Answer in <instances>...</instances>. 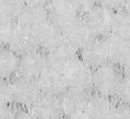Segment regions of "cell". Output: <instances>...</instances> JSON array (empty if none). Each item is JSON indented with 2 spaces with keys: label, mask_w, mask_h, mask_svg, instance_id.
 I'll list each match as a JSON object with an SVG mask.
<instances>
[{
  "label": "cell",
  "mask_w": 130,
  "mask_h": 119,
  "mask_svg": "<svg viewBox=\"0 0 130 119\" xmlns=\"http://www.w3.org/2000/svg\"><path fill=\"white\" fill-rule=\"evenodd\" d=\"M0 40L3 47L10 49L20 56L38 49L32 33L18 22L1 23Z\"/></svg>",
  "instance_id": "obj_1"
},
{
  "label": "cell",
  "mask_w": 130,
  "mask_h": 119,
  "mask_svg": "<svg viewBox=\"0 0 130 119\" xmlns=\"http://www.w3.org/2000/svg\"><path fill=\"white\" fill-rule=\"evenodd\" d=\"M124 79L125 74L121 68L109 62L94 70L93 90L97 94L114 99L118 97Z\"/></svg>",
  "instance_id": "obj_2"
},
{
  "label": "cell",
  "mask_w": 130,
  "mask_h": 119,
  "mask_svg": "<svg viewBox=\"0 0 130 119\" xmlns=\"http://www.w3.org/2000/svg\"><path fill=\"white\" fill-rule=\"evenodd\" d=\"M46 7L51 21L62 32L81 20L80 13L72 0H51Z\"/></svg>",
  "instance_id": "obj_3"
},
{
  "label": "cell",
  "mask_w": 130,
  "mask_h": 119,
  "mask_svg": "<svg viewBox=\"0 0 130 119\" xmlns=\"http://www.w3.org/2000/svg\"><path fill=\"white\" fill-rule=\"evenodd\" d=\"M11 82L14 93V106L30 109L42 94L38 81L18 76Z\"/></svg>",
  "instance_id": "obj_4"
},
{
  "label": "cell",
  "mask_w": 130,
  "mask_h": 119,
  "mask_svg": "<svg viewBox=\"0 0 130 119\" xmlns=\"http://www.w3.org/2000/svg\"><path fill=\"white\" fill-rule=\"evenodd\" d=\"M114 12L101 6L83 15V22L94 38H105L110 35Z\"/></svg>",
  "instance_id": "obj_5"
},
{
  "label": "cell",
  "mask_w": 130,
  "mask_h": 119,
  "mask_svg": "<svg viewBox=\"0 0 130 119\" xmlns=\"http://www.w3.org/2000/svg\"><path fill=\"white\" fill-rule=\"evenodd\" d=\"M48 68L46 53L40 49H35L20 56L18 76L28 79L38 80Z\"/></svg>",
  "instance_id": "obj_6"
},
{
  "label": "cell",
  "mask_w": 130,
  "mask_h": 119,
  "mask_svg": "<svg viewBox=\"0 0 130 119\" xmlns=\"http://www.w3.org/2000/svg\"><path fill=\"white\" fill-rule=\"evenodd\" d=\"M46 55L48 67L62 74H65L80 59L79 52L65 43L46 52Z\"/></svg>",
  "instance_id": "obj_7"
},
{
  "label": "cell",
  "mask_w": 130,
  "mask_h": 119,
  "mask_svg": "<svg viewBox=\"0 0 130 119\" xmlns=\"http://www.w3.org/2000/svg\"><path fill=\"white\" fill-rule=\"evenodd\" d=\"M79 58L92 69H96L110 62V56L105 38H94L79 51Z\"/></svg>",
  "instance_id": "obj_8"
},
{
  "label": "cell",
  "mask_w": 130,
  "mask_h": 119,
  "mask_svg": "<svg viewBox=\"0 0 130 119\" xmlns=\"http://www.w3.org/2000/svg\"><path fill=\"white\" fill-rule=\"evenodd\" d=\"M64 76L69 88L86 92L93 89L94 69L84 63L80 59L65 73Z\"/></svg>",
  "instance_id": "obj_9"
},
{
  "label": "cell",
  "mask_w": 130,
  "mask_h": 119,
  "mask_svg": "<svg viewBox=\"0 0 130 119\" xmlns=\"http://www.w3.org/2000/svg\"><path fill=\"white\" fill-rule=\"evenodd\" d=\"M50 21L46 6H26L17 22L34 36L38 29Z\"/></svg>",
  "instance_id": "obj_10"
},
{
  "label": "cell",
  "mask_w": 130,
  "mask_h": 119,
  "mask_svg": "<svg viewBox=\"0 0 130 119\" xmlns=\"http://www.w3.org/2000/svg\"><path fill=\"white\" fill-rule=\"evenodd\" d=\"M38 119H61L64 115L61 98L42 93L30 108Z\"/></svg>",
  "instance_id": "obj_11"
},
{
  "label": "cell",
  "mask_w": 130,
  "mask_h": 119,
  "mask_svg": "<svg viewBox=\"0 0 130 119\" xmlns=\"http://www.w3.org/2000/svg\"><path fill=\"white\" fill-rule=\"evenodd\" d=\"M37 81L42 93L61 97L69 89L64 74L50 68H48Z\"/></svg>",
  "instance_id": "obj_12"
},
{
  "label": "cell",
  "mask_w": 130,
  "mask_h": 119,
  "mask_svg": "<svg viewBox=\"0 0 130 119\" xmlns=\"http://www.w3.org/2000/svg\"><path fill=\"white\" fill-rule=\"evenodd\" d=\"M60 98L63 114L68 117L85 112L90 96L88 95V92L69 88Z\"/></svg>",
  "instance_id": "obj_13"
},
{
  "label": "cell",
  "mask_w": 130,
  "mask_h": 119,
  "mask_svg": "<svg viewBox=\"0 0 130 119\" xmlns=\"http://www.w3.org/2000/svg\"><path fill=\"white\" fill-rule=\"evenodd\" d=\"M38 48L44 52H50L63 43L62 31L52 21L38 29L34 34Z\"/></svg>",
  "instance_id": "obj_14"
},
{
  "label": "cell",
  "mask_w": 130,
  "mask_h": 119,
  "mask_svg": "<svg viewBox=\"0 0 130 119\" xmlns=\"http://www.w3.org/2000/svg\"><path fill=\"white\" fill-rule=\"evenodd\" d=\"M108 45L110 62L124 69L130 62V40L110 35L105 37Z\"/></svg>",
  "instance_id": "obj_15"
},
{
  "label": "cell",
  "mask_w": 130,
  "mask_h": 119,
  "mask_svg": "<svg viewBox=\"0 0 130 119\" xmlns=\"http://www.w3.org/2000/svg\"><path fill=\"white\" fill-rule=\"evenodd\" d=\"M62 35L63 43L67 44L68 45L78 50V52L94 38L85 22H83L82 18L79 22L63 31Z\"/></svg>",
  "instance_id": "obj_16"
},
{
  "label": "cell",
  "mask_w": 130,
  "mask_h": 119,
  "mask_svg": "<svg viewBox=\"0 0 130 119\" xmlns=\"http://www.w3.org/2000/svg\"><path fill=\"white\" fill-rule=\"evenodd\" d=\"M116 105L111 98L95 93L90 96L86 111L93 119H111Z\"/></svg>",
  "instance_id": "obj_17"
},
{
  "label": "cell",
  "mask_w": 130,
  "mask_h": 119,
  "mask_svg": "<svg viewBox=\"0 0 130 119\" xmlns=\"http://www.w3.org/2000/svg\"><path fill=\"white\" fill-rule=\"evenodd\" d=\"M19 67L20 55L2 46L0 51V76L2 81H12L18 76Z\"/></svg>",
  "instance_id": "obj_18"
},
{
  "label": "cell",
  "mask_w": 130,
  "mask_h": 119,
  "mask_svg": "<svg viewBox=\"0 0 130 119\" xmlns=\"http://www.w3.org/2000/svg\"><path fill=\"white\" fill-rule=\"evenodd\" d=\"M25 6L22 0H0L1 23H16Z\"/></svg>",
  "instance_id": "obj_19"
},
{
  "label": "cell",
  "mask_w": 130,
  "mask_h": 119,
  "mask_svg": "<svg viewBox=\"0 0 130 119\" xmlns=\"http://www.w3.org/2000/svg\"><path fill=\"white\" fill-rule=\"evenodd\" d=\"M110 35L122 39L130 40V15L126 12L114 13Z\"/></svg>",
  "instance_id": "obj_20"
},
{
  "label": "cell",
  "mask_w": 130,
  "mask_h": 119,
  "mask_svg": "<svg viewBox=\"0 0 130 119\" xmlns=\"http://www.w3.org/2000/svg\"><path fill=\"white\" fill-rule=\"evenodd\" d=\"M1 106H14V93L11 81H2L0 86Z\"/></svg>",
  "instance_id": "obj_21"
},
{
  "label": "cell",
  "mask_w": 130,
  "mask_h": 119,
  "mask_svg": "<svg viewBox=\"0 0 130 119\" xmlns=\"http://www.w3.org/2000/svg\"><path fill=\"white\" fill-rule=\"evenodd\" d=\"M72 2L78 8L80 14L83 15L89 13L94 8L99 6L98 0H72Z\"/></svg>",
  "instance_id": "obj_22"
},
{
  "label": "cell",
  "mask_w": 130,
  "mask_h": 119,
  "mask_svg": "<svg viewBox=\"0 0 130 119\" xmlns=\"http://www.w3.org/2000/svg\"><path fill=\"white\" fill-rule=\"evenodd\" d=\"M117 98L119 99V102L130 105V78L125 76Z\"/></svg>",
  "instance_id": "obj_23"
},
{
  "label": "cell",
  "mask_w": 130,
  "mask_h": 119,
  "mask_svg": "<svg viewBox=\"0 0 130 119\" xmlns=\"http://www.w3.org/2000/svg\"><path fill=\"white\" fill-rule=\"evenodd\" d=\"M111 119H130V105L122 102L117 103Z\"/></svg>",
  "instance_id": "obj_24"
},
{
  "label": "cell",
  "mask_w": 130,
  "mask_h": 119,
  "mask_svg": "<svg viewBox=\"0 0 130 119\" xmlns=\"http://www.w3.org/2000/svg\"><path fill=\"white\" fill-rule=\"evenodd\" d=\"M126 1V0H98V3L99 6L116 13L124 8Z\"/></svg>",
  "instance_id": "obj_25"
},
{
  "label": "cell",
  "mask_w": 130,
  "mask_h": 119,
  "mask_svg": "<svg viewBox=\"0 0 130 119\" xmlns=\"http://www.w3.org/2000/svg\"><path fill=\"white\" fill-rule=\"evenodd\" d=\"M19 108L13 105L10 106H1L0 110V119H15Z\"/></svg>",
  "instance_id": "obj_26"
},
{
  "label": "cell",
  "mask_w": 130,
  "mask_h": 119,
  "mask_svg": "<svg viewBox=\"0 0 130 119\" xmlns=\"http://www.w3.org/2000/svg\"><path fill=\"white\" fill-rule=\"evenodd\" d=\"M15 119H38L29 109L19 108Z\"/></svg>",
  "instance_id": "obj_27"
},
{
  "label": "cell",
  "mask_w": 130,
  "mask_h": 119,
  "mask_svg": "<svg viewBox=\"0 0 130 119\" xmlns=\"http://www.w3.org/2000/svg\"><path fill=\"white\" fill-rule=\"evenodd\" d=\"M25 6H47L49 0H22Z\"/></svg>",
  "instance_id": "obj_28"
},
{
  "label": "cell",
  "mask_w": 130,
  "mask_h": 119,
  "mask_svg": "<svg viewBox=\"0 0 130 119\" xmlns=\"http://www.w3.org/2000/svg\"><path fill=\"white\" fill-rule=\"evenodd\" d=\"M67 119H93V118L87 114V111H85V112H82V113L76 114V115L68 116Z\"/></svg>",
  "instance_id": "obj_29"
},
{
  "label": "cell",
  "mask_w": 130,
  "mask_h": 119,
  "mask_svg": "<svg viewBox=\"0 0 130 119\" xmlns=\"http://www.w3.org/2000/svg\"><path fill=\"white\" fill-rule=\"evenodd\" d=\"M123 11L126 12L128 15H130V0H126V1L124 8H123Z\"/></svg>",
  "instance_id": "obj_30"
},
{
  "label": "cell",
  "mask_w": 130,
  "mask_h": 119,
  "mask_svg": "<svg viewBox=\"0 0 130 119\" xmlns=\"http://www.w3.org/2000/svg\"><path fill=\"white\" fill-rule=\"evenodd\" d=\"M123 71H124L125 76L130 78V62L124 68V69H123Z\"/></svg>",
  "instance_id": "obj_31"
},
{
  "label": "cell",
  "mask_w": 130,
  "mask_h": 119,
  "mask_svg": "<svg viewBox=\"0 0 130 119\" xmlns=\"http://www.w3.org/2000/svg\"><path fill=\"white\" fill-rule=\"evenodd\" d=\"M49 1H51V0H49ZM48 3H49V2H48Z\"/></svg>",
  "instance_id": "obj_32"
},
{
  "label": "cell",
  "mask_w": 130,
  "mask_h": 119,
  "mask_svg": "<svg viewBox=\"0 0 130 119\" xmlns=\"http://www.w3.org/2000/svg\"><path fill=\"white\" fill-rule=\"evenodd\" d=\"M61 119H62V118H61Z\"/></svg>",
  "instance_id": "obj_33"
}]
</instances>
